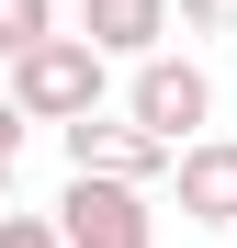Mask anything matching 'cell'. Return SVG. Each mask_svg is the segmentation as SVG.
Listing matches in <instances>:
<instances>
[{"instance_id":"1","label":"cell","mask_w":237,"mask_h":248,"mask_svg":"<svg viewBox=\"0 0 237 248\" xmlns=\"http://www.w3.org/2000/svg\"><path fill=\"white\" fill-rule=\"evenodd\" d=\"M0 102H12L23 124H57V136H68V124L102 113V57L79 46V34H46L34 57H12V91H0Z\"/></svg>"},{"instance_id":"2","label":"cell","mask_w":237,"mask_h":248,"mask_svg":"<svg viewBox=\"0 0 237 248\" xmlns=\"http://www.w3.org/2000/svg\"><path fill=\"white\" fill-rule=\"evenodd\" d=\"M125 124L136 136H158V147H204V124H215V79L192 68V57H147L136 68V102H125Z\"/></svg>"},{"instance_id":"3","label":"cell","mask_w":237,"mask_h":248,"mask_svg":"<svg viewBox=\"0 0 237 248\" xmlns=\"http://www.w3.org/2000/svg\"><path fill=\"white\" fill-rule=\"evenodd\" d=\"M57 248H158V215H147V192H125V181H68Z\"/></svg>"},{"instance_id":"4","label":"cell","mask_w":237,"mask_h":248,"mask_svg":"<svg viewBox=\"0 0 237 248\" xmlns=\"http://www.w3.org/2000/svg\"><path fill=\"white\" fill-rule=\"evenodd\" d=\"M158 170H170V147H158V136H136L125 113L68 124V181H125V192H147Z\"/></svg>"},{"instance_id":"5","label":"cell","mask_w":237,"mask_h":248,"mask_svg":"<svg viewBox=\"0 0 237 248\" xmlns=\"http://www.w3.org/2000/svg\"><path fill=\"white\" fill-rule=\"evenodd\" d=\"M170 170H181V215H192V226H237V147H226V136L181 147Z\"/></svg>"},{"instance_id":"6","label":"cell","mask_w":237,"mask_h":248,"mask_svg":"<svg viewBox=\"0 0 237 248\" xmlns=\"http://www.w3.org/2000/svg\"><path fill=\"white\" fill-rule=\"evenodd\" d=\"M170 34V0H79V46L91 57H147Z\"/></svg>"},{"instance_id":"7","label":"cell","mask_w":237,"mask_h":248,"mask_svg":"<svg viewBox=\"0 0 237 248\" xmlns=\"http://www.w3.org/2000/svg\"><path fill=\"white\" fill-rule=\"evenodd\" d=\"M57 34V0H0V57H34Z\"/></svg>"},{"instance_id":"8","label":"cell","mask_w":237,"mask_h":248,"mask_svg":"<svg viewBox=\"0 0 237 248\" xmlns=\"http://www.w3.org/2000/svg\"><path fill=\"white\" fill-rule=\"evenodd\" d=\"M170 12H181L192 34H237V0H170Z\"/></svg>"},{"instance_id":"9","label":"cell","mask_w":237,"mask_h":248,"mask_svg":"<svg viewBox=\"0 0 237 248\" xmlns=\"http://www.w3.org/2000/svg\"><path fill=\"white\" fill-rule=\"evenodd\" d=\"M0 248H57V226L46 215H0Z\"/></svg>"},{"instance_id":"10","label":"cell","mask_w":237,"mask_h":248,"mask_svg":"<svg viewBox=\"0 0 237 248\" xmlns=\"http://www.w3.org/2000/svg\"><path fill=\"white\" fill-rule=\"evenodd\" d=\"M0 158H23V113L12 102H0Z\"/></svg>"},{"instance_id":"11","label":"cell","mask_w":237,"mask_h":248,"mask_svg":"<svg viewBox=\"0 0 237 248\" xmlns=\"http://www.w3.org/2000/svg\"><path fill=\"white\" fill-rule=\"evenodd\" d=\"M0 192H12V158H0Z\"/></svg>"}]
</instances>
